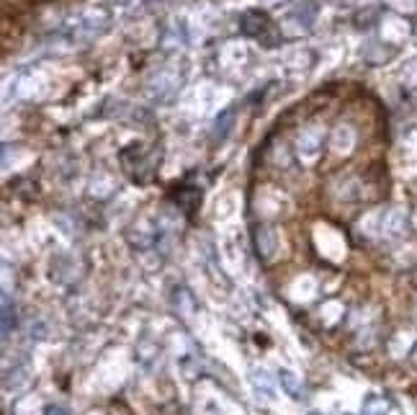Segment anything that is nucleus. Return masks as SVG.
<instances>
[{
	"mask_svg": "<svg viewBox=\"0 0 417 415\" xmlns=\"http://www.w3.org/2000/svg\"><path fill=\"white\" fill-rule=\"evenodd\" d=\"M232 124H235V111L227 109V111H221L214 121V140H224V137L232 132Z\"/></svg>",
	"mask_w": 417,
	"mask_h": 415,
	"instance_id": "0eeeda50",
	"label": "nucleus"
},
{
	"mask_svg": "<svg viewBox=\"0 0 417 415\" xmlns=\"http://www.w3.org/2000/svg\"><path fill=\"white\" fill-rule=\"evenodd\" d=\"M173 199L186 215H191V212L198 209V204H201V189H193V186H178V191L173 193Z\"/></svg>",
	"mask_w": 417,
	"mask_h": 415,
	"instance_id": "20e7f679",
	"label": "nucleus"
},
{
	"mask_svg": "<svg viewBox=\"0 0 417 415\" xmlns=\"http://www.w3.org/2000/svg\"><path fill=\"white\" fill-rule=\"evenodd\" d=\"M252 384H255V387H260V384H263V390L268 392V397H273V395H271V392H273V384L268 382V376H266V372H263V369H252Z\"/></svg>",
	"mask_w": 417,
	"mask_h": 415,
	"instance_id": "9d476101",
	"label": "nucleus"
},
{
	"mask_svg": "<svg viewBox=\"0 0 417 415\" xmlns=\"http://www.w3.org/2000/svg\"><path fill=\"white\" fill-rule=\"evenodd\" d=\"M16 307H13V302H11L8 292H3V338L11 336V320H16Z\"/></svg>",
	"mask_w": 417,
	"mask_h": 415,
	"instance_id": "6e6552de",
	"label": "nucleus"
},
{
	"mask_svg": "<svg viewBox=\"0 0 417 415\" xmlns=\"http://www.w3.org/2000/svg\"><path fill=\"white\" fill-rule=\"evenodd\" d=\"M278 379H281V384H284V390L292 395L294 400H301L304 397V384H301V379L294 372H289V369H281L278 372Z\"/></svg>",
	"mask_w": 417,
	"mask_h": 415,
	"instance_id": "423d86ee",
	"label": "nucleus"
},
{
	"mask_svg": "<svg viewBox=\"0 0 417 415\" xmlns=\"http://www.w3.org/2000/svg\"><path fill=\"white\" fill-rule=\"evenodd\" d=\"M44 415H70V410L62 405H49L47 410H44Z\"/></svg>",
	"mask_w": 417,
	"mask_h": 415,
	"instance_id": "9b49d317",
	"label": "nucleus"
},
{
	"mask_svg": "<svg viewBox=\"0 0 417 415\" xmlns=\"http://www.w3.org/2000/svg\"><path fill=\"white\" fill-rule=\"evenodd\" d=\"M109 29V13L106 11H86L83 16H78L67 29V39L75 44H86V41L101 36Z\"/></svg>",
	"mask_w": 417,
	"mask_h": 415,
	"instance_id": "7ed1b4c3",
	"label": "nucleus"
},
{
	"mask_svg": "<svg viewBox=\"0 0 417 415\" xmlns=\"http://www.w3.org/2000/svg\"><path fill=\"white\" fill-rule=\"evenodd\" d=\"M363 413L366 415H386L389 413V402L384 397H369L366 405H363Z\"/></svg>",
	"mask_w": 417,
	"mask_h": 415,
	"instance_id": "1a4fd4ad",
	"label": "nucleus"
},
{
	"mask_svg": "<svg viewBox=\"0 0 417 415\" xmlns=\"http://www.w3.org/2000/svg\"><path fill=\"white\" fill-rule=\"evenodd\" d=\"M255 247H258V256L263 258V261H268V258L273 256L275 235L271 227H258V230H255Z\"/></svg>",
	"mask_w": 417,
	"mask_h": 415,
	"instance_id": "39448f33",
	"label": "nucleus"
},
{
	"mask_svg": "<svg viewBox=\"0 0 417 415\" xmlns=\"http://www.w3.org/2000/svg\"><path fill=\"white\" fill-rule=\"evenodd\" d=\"M309 415H320V413H309Z\"/></svg>",
	"mask_w": 417,
	"mask_h": 415,
	"instance_id": "ddd939ff",
	"label": "nucleus"
},
{
	"mask_svg": "<svg viewBox=\"0 0 417 415\" xmlns=\"http://www.w3.org/2000/svg\"><path fill=\"white\" fill-rule=\"evenodd\" d=\"M124 150L134 155V160L121 158V165H124V170L129 173V178L137 181V184H150L152 178L158 176V168H160V158H163L160 147L144 150V144H129Z\"/></svg>",
	"mask_w": 417,
	"mask_h": 415,
	"instance_id": "f257e3e1",
	"label": "nucleus"
},
{
	"mask_svg": "<svg viewBox=\"0 0 417 415\" xmlns=\"http://www.w3.org/2000/svg\"><path fill=\"white\" fill-rule=\"evenodd\" d=\"M114 3H118V6H124V3H129V0H114Z\"/></svg>",
	"mask_w": 417,
	"mask_h": 415,
	"instance_id": "f8f14e48",
	"label": "nucleus"
},
{
	"mask_svg": "<svg viewBox=\"0 0 417 415\" xmlns=\"http://www.w3.org/2000/svg\"><path fill=\"white\" fill-rule=\"evenodd\" d=\"M240 32L245 36H250V39H258L268 49L281 44V32H278V26L271 21L266 11H245L242 18H240Z\"/></svg>",
	"mask_w": 417,
	"mask_h": 415,
	"instance_id": "f03ea898",
	"label": "nucleus"
}]
</instances>
